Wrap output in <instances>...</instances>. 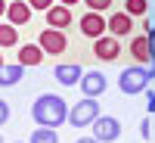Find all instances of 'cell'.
Returning a JSON list of instances; mask_svg holds the SVG:
<instances>
[{"instance_id": "obj_1", "label": "cell", "mask_w": 155, "mask_h": 143, "mask_svg": "<svg viewBox=\"0 0 155 143\" xmlns=\"http://www.w3.org/2000/svg\"><path fill=\"white\" fill-rule=\"evenodd\" d=\"M31 115H34V121L41 128H53L56 131L62 121H68V106L56 94H41L34 100V106H31Z\"/></svg>"}, {"instance_id": "obj_2", "label": "cell", "mask_w": 155, "mask_h": 143, "mask_svg": "<svg viewBox=\"0 0 155 143\" xmlns=\"http://www.w3.org/2000/svg\"><path fill=\"white\" fill-rule=\"evenodd\" d=\"M149 81H152V75H149V69H143V66H130V69H124V72L118 75V87H121L124 97L143 94Z\"/></svg>"}, {"instance_id": "obj_3", "label": "cell", "mask_w": 155, "mask_h": 143, "mask_svg": "<svg viewBox=\"0 0 155 143\" xmlns=\"http://www.w3.org/2000/svg\"><path fill=\"white\" fill-rule=\"evenodd\" d=\"M96 118H99V103H96V97H84L78 106L68 109V124H74V128H87V124H93Z\"/></svg>"}, {"instance_id": "obj_4", "label": "cell", "mask_w": 155, "mask_h": 143, "mask_svg": "<svg viewBox=\"0 0 155 143\" xmlns=\"http://www.w3.org/2000/svg\"><path fill=\"white\" fill-rule=\"evenodd\" d=\"M37 44H41L44 53H50V56H59V53L68 50V41H65V34H62L59 28H44L41 37H37Z\"/></svg>"}, {"instance_id": "obj_5", "label": "cell", "mask_w": 155, "mask_h": 143, "mask_svg": "<svg viewBox=\"0 0 155 143\" xmlns=\"http://www.w3.org/2000/svg\"><path fill=\"white\" fill-rule=\"evenodd\" d=\"M93 137L99 140V143H109V140H118L121 137V121L118 118H112V115H106V118H99L93 121Z\"/></svg>"}, {"instance_id": "obj_6", "label": "cell", "mask_w": 155, "mask_h": 143, "mask_svg": "<svg viewBox=\"0 0 155 143\" xmlns=\"http://www.w3.org/2000/svg\"><path fill=\"white\" fill-rule=\"evenodd\" d=\"M93 56L96 59H102V62H115V59H118L121 56V44H118V37H106V34H102V37H96V41H93Z\"/></svg>"}, {"instance_id": "obj_7", "label": "cell", "mask_w": 155, "mask_h": 143, "mask_svg": "<svg viewBox=\"0 0 155 143\" xmlns=\"http://www.w3.org/2000/svg\"><path fill=\"white\" fill-rule=\"evenodd\" d=\"M106 87H109V81H106V75H102V72H84V78H81L84 97H102V94H106Z\"/></svg>"}, {"instance_id": "obj_8", "label": "cell", "mask_w": 155, "mask_h": 143, "mask_svg": "<svg viewBox=\"0 0 155 143\" xmlns=\"http://www.w3.org/2000/svg\"><path fill=\"white\" fill-rule=\"evenodd\" d=\"M106 28H109V22L99 16V12H87V16H81V34H87V37H102L106 34Z\"/></svg>"}, {"instance_id": "obj_9", "label": "cell", "mask_w": 155, "mask_h": 143, "mask_svg": "<svg viewBox=\"0 0 155 143\" xmlns=\"http://www.w3.org/2000/svg\"><path fill=\"white\" fill-rule=\"evenodd\" d=\"M56 81L62 87H74V84H81V78H84V69L81 66H74V62H65V66H56Z\"/></svg>"}, {"instance_id": "obj_10", "label": "cell", "mask_w": 155, "mask_h": 143, "mask_svg": "<svg viewBox=\"0 0 155 143\" xmlns=\"http://www.w3.org/2000/svg\"><path fill=\"white\" fill-rule=\"evenodd\" d=\"M31 6L28 3H25V0H12V3L6 6V22L9 25H16V28H19V25H25V22H31Z\"/></svg>"}, {"instance_id": "obj_11", "label": "cell", "mask_w": 155, "mask_h": 143, "mask_svg": "<svg viewBox=\"0 0 155 143\" xmlns=\"http://www.w3.org/2000/svg\"><path fill=\"white\" fill-rule=\"evenodd\" d=\"M47 25L62 31L65 25H71V9H68V6H62V3H53V6L47 9Z\"/></svg>"}, {"instance_id": "obj_12", "label": "cell", "mask_w": 155, "mask_h": 143, "mask_svg": "<svg viewBox=\"0 0 155 143\" xmlns=\"http://www.w3.org/2000/svg\"><path fill=\"white\" fill-rule=\"evenodd\" d=\"M25 78V66L22 62H3L0 66V87H12Z\"/></svg>"}, {"instance_id": "obj_13", "label": "cell", "mask_w": 155, "mask_h": 143, "mask_svg": "<svg viewBox=\"0 0 155 143\" xmlns=\"http://www.w3.org/2000/svg\"><path fill=\"white\" fill-rule=\"evenodd\" d=\"M134 16H127V12H115V16L109 19V31L115 34V37H121V34H130V28H134V22H130Z\"/></svg>"}, {"instance_id": "obj_14", "label": "cell", "mask_w": 155, "mask_h": 143, "mask_svg": "<svg viewBox=\"0 0 155 143\" xmlns=\"http://www.w3.org/2000/svg\"><path fill=\"white\" fill-rule=\"evenodd\" d=\"M41 59H44V47H41V44L19 47V62H22V66H37Z\"/></svg>"}, {"instance_id": "obj_15", "label": "cell", "mask_w": 155, "mask_h": 143, "mask_svg": "<svg viewBox=\"0 0 155 143\" xmlns=\"http://www.w3.org/2000/svg\"><path fill=\"white\" fill-rule=\"evenodd\" d=\"M16 44H19V31H16V25L0 22V47H16Z\"/></svg>"}, {"instance_id": "obj_16", "label": "cell", "mask_w": 155, "mask_h": 143, "mask_svg": "<svg viewBox=\"0 0 155 143\" xmlns=\"http://www.w3.org/2000/svg\"><path fill=\"white\" fill-rule=\"evenodd\" d=\"M130 50H134V56H137L140 62H152V56H149V41H146V37H134V41H130Z\"/></svg>"}, {"instance_id": "obj_17", "label": "cell", "mask_w": 155, "mask_h": 143, "mask_svg": "<svg viewBox=\"0 0 155 143\" xmlns=\"http://www.w3.org/2000/svg\"><path fill=\"white\" fill-rule=\"evenodd\" d=\"M31 143H59V134L53 131V128H37V131L31 134Z\"/></svg>"}, {"instance_id": "obj_18", "label": "cell", "mask_w": 155, "mask_h": 143, "mask_svg": "<svg viewBox=\"0 0 155 143\" xmlns=\"http://www.w3.org/2000/svg\"><path fill=\"white\" fill-rule=\"evenodd\" d=\"M146 9H149V0H127L124 3L127 16H146Z\"/></svg>"}, {"instance_id": "obj_19", "label": "cell", "mask_w": 155, "mask_h": 143, "mask_svg": "<svg viewBox=\"0 0 155 143\" xmlns=\"http://www.w3.org/2000/svg\"><path fill=\"white\" fill-rule=\"evenodd\" d=\"M146 41H149V56L155 62V25H149V22H146Z\"/></svg>"}, {"instance_id": "obj_20", "label": "cell", "mask_w": 155, "mask_h": 143, "mask_svg": "<svg viewBox=\"0 0 155 143\" xmlns=\"http://www.w3.org/2000/svg\"><path fill=\"white\" fill-rule=\"evenodd\" d=\"M84 3L90 6V12H102V9L112 6V0H84Z\"/></svg>"}, {"instance_id": "obj_21", "label": "cell", "mask_w": 155, "mask_h": 143, "mask_svg": "<svg viewBox=\"0 0 155 143\" xmlns=\"http://www.w3.org/2000/svg\"><path fill=\"white\" fill-rule=\"evenodd\" d=\"M53 3H56V0H28V6H31V9H44V12L53 6Z\"/></svg>"}, {"instance_id": "obj_22", "label": "cell", "mask_w": 155, "mask_h": 143, "mask_svg": "<svg viewBox=\"0 0 155 143\" xmlns=\"http://www.w3.org/2000/svg\"><path fill=\"white\" fill-rule=\"evenodd\" d=\"M9 121V106H6V100H0V124H6Z\"/></svg>"}, {"instance_id": "obj_23", "label": "cell", "mask_w": 155, "mask_h": 143, "mask_svg": "<svg viewBox=\"0 0 155 143\" xmlns=\"http://www.w3.org/2000/svg\"><path fill=\"white\" fill-rule=\"evenodd\" d=\"M74 143H99L96 137H81V140H74Z\"/></svg>"}, {"instance_id": "obj_24", "label": "cell", "mask_w": 155, "mask_h": 143, "mask_svg": "<svg viewBox=\"0 0 155 143\" xmlns=\"http://www.w3.org/2000/svg\"><path fill=\"white\" fill-rule=\"evenodd\" d=\"M59 3H62V6H68V9H71L74 3H81V0H59Z\"/></svg>"}, {"instance_id": "obj_25", "label": "cell", "mask_w": 155, "mask_h": 143, "mask_svg": "<svg viewBox=\"0 0 155 143\" xmlns=\"http://www.w3.org/2000/svg\"><path fill=\"white\" fill-rule=\"evenodd\" d=\"M149 112H155V94H149Z\"/></svg>"}, {"instance_id": "obj_26", "label": "cell", "mask_w": 155, "mask_h": 143, "mask_svg": "<svg viewBox=\"0 0 155 143\" xmlns=\"http://www.w3.org/2000/svg\"><path fill=\"white\" fill-rule=\"evenodd\" d=\"M6 6H9L6 0H0V16H6Z\"/></svg>"}, {"instance_id": "obj_27", "label": "cell", "mask_w": 155, "mask_h": 143, "mask_svg": "<svg viewBox=\"0 0 155 143\" xmlns=\"http://www.w3.org/2000/svg\"><path fill=\"white\" fill-rule=\"evenodd\" d=\"M0 66H3V56H0Z\"/></svg>"}, {"instance_id": "obj_28", "label": "cell", "mask_w": 155, "mask_h": 143, "mask_svg": "<svg viewBox=\"0 0 155 143\" xmlns=\"http://www.w3.org/2000/svg\"><path fill=\"white\" fill-rule=\"evenodd\" d=\"M0 143H3V137H0Z\"/></svg>"}]
</instances>
